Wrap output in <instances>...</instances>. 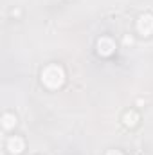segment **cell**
<instances>
[{
  "instance_id": "1",
  "label": "cell",
  "mask_w": 153,
  "mask_h": 155,
  "mask_svg": "<svg viewBox=\"0 0 153 155\" xmlns=\"http://www.w3.org/2000/svg\"><path fill=\"white\" fill-rule=\"evenodd\" d=\"M41 83L49 88V90H58L63 87L65 83V71L56 65V63H50L47 65L43 71H41Z\"/></svg>"
},
{
  "instance_id": "2",
  "label": "cell",
  "mask_w": 153,
  "mask_h": 155,
  "mask_svg": "<svg viewBox=\"0 0 153 155\" xmlns=\"http://www.w3.org/2000/svg\"><path fill=\"white\" fill-rule=\"evenodd\" d=\"M137 31H139V35L144 36V38L151 36L153 35V15L144 13V15L139 16V20H137Z\"/></svg>"
},
{
  "instance_id": "3",
  "label": "cell",
  "mask_w": 153,
  "mask_h": 155,
  "mask_svg": "<svg viewBox=\"0 0 153 155\" xmlns=\"http://www.w3.org/2000/svg\"><path fill=\"white\" fill-rule=\"evenodd\" d=\"M114 52H115V41L110 36H101V38L97 40V54L99 56L108 58Z\"/></svg>"
},
{
  "instance_id": "4",
  "label": "cell",
  "mask_w": 153,
  "mask_h": 155,
  "mask_svg": "<svg viewBox=\"0 0 153 155\" xmlns=\"http://www.w3.org/2000/svg\"><path fill=\"white\" fill-rule=\"evenodd\" d=\"M5 148H7V152H9L11 155H20L24 150H25V143H24V139H22V137L13 135V137H9V139H7Z\"/></svg>"
},
{
  "instance_id": "5",
  "label": "cell",
  "mask_w": 153,
  "mask_h": 155,
  "mask_svg": "<svg viewBox=\"0 0 153 155\" xmlns=\"http://www.w3.org/2000/svg\"><path fill=\"white\" fill-rule=\"evenodd\" d=\"M122 123H124V126H128V128H133V126H137V123H139V114H137L135 110H130V112H126V114L122 116Z\"/></svg>"
},
{
  "instance_id": "6",
  "label": "cell",
  "mask_w": 153,
  "mask_h": 155,
  "mask_svg": "<svg viewBox=\"0 0 153 155\" xmlns=\"http://www.w3.org/2000/svg\"><path fill=\"white\" fill-rule=\"evenodd\" d=\"M15 126H16V116L5 112V114L2 116V128H4V130H13Z\"/></svg>"
},
{
  "instance_id": "7",
  "label": "cell",
  "mask_w": 153,
  "mask_h": 155,
  "mask_svg": "<svg viewBox=\"0 0 153 155\" xmlns=\"http://www.w3.org/2000/svg\"><path fill=\"white\" fill-rule=\"evenodd\" d=\"M122 43H124L126 47H130V45H133V38H132L130 35H126V36L122 38Z\"/></svg>"
},
{
  "instance_id": "8",
  "label": "cell",
  "mask_w": 153,
  "mask_h": 155,
  "mask_svg": "<svg viewBox=\"0 0 153 155\" xmlns=\"http://www.w3.org/2000/svg\"><path fill=\"white\" fill-rule=\"evenodd\" d=\"M106 155H122V153H121L119 150H108V152H106Z\"/></svg>"
}]
</instances>
